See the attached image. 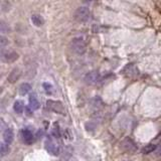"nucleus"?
Wrapping results in <instances>:
<instances>
[{"mask_svg":"<svg viewBox=\"0 0 161 161\" xmlns=\"http://www.w3.org/2000/svg\"><path fill=\"white\" fill-rule=\"evenodd\" d=\"M71 48L73 50V52L77 54H83L86 52V42L82 37H76L72 40L71 42Z\"/></svg>","mask_w":161,"mask_h":161,"instance_id":"nucleus-1","label":"nucleus"},{"mask_svg":"<svg viewBox=\"0 0 161 161\" xmlns=\"http://www.w3.org/2000/svg\"><path fill=\"white\" fill-rule=\"evenodd\" d=\"M90 18V9L87 6H80L75 12V19L78 22H87Z\"/></svg>","mask_w":161,"mask_h":161,"instance_id":"nucleus-2","label":"nucleus"},{"mask_svg":"<svg viewBox=\"0 0 161 161\" xmlns=\"http://www.w3.org/2000/svg\"><path fill=\"white\" fill-rule=\"evenodd\" d=\"M46 107L48 110L56 114H65V107L61 101H54V100H47L46 101Z\"/></svg>","mask_w":161,"mask_h":161,"instance_id":"nucleus-3","label":"nucleus"},{"mask_svg":"<svg viewBox=\"0 0 161 161\" xmlns=\"http://www.w3.org/2000/svg\"><path fill=\"white\" fill-rule=\"evenodd\" d=\"M44 148L50 154L54 156H58L60 154V149H58V146L56 144V142L52 140V137H47L44 143Z\"/></svg>","mask_w":161,"mask_h":161,"instance_id":"nucleus-4","label":"nucleus"},{"mask_svg":"<svg viewBox=\"0 0 161 161\" xmlns=\"http://www.w3.org/2000/svg\"><path fill=\"white\" fill-rule=\"evenodd\" d=\"M1 58L2 61H5V63H14L19 58V56L18 54L13 50H2L1 54Z\"/></svg>","mask_w":161,"mask_h":161,"instance_id":"nucleus-5","label":"nucleus"},{"mask_svg":"<svg viewBox=\"0 0 161 161\" xmlns=\"http://www.w3.org/2000/svg\"><path fill=\"white\" fill-rule=\"evenodd\" d=\"M100 74L97 71H92L85 76V82L88 85H95L100 80Z\"/></svg>","mask_w":161,"mask_h":161,"instance_id":"nucleus-6","label":"nucleus"},{"mask_svg":"<svg viewBox=\"0 0 161 161\" xmlns=\"http://www.w3.org/2000/svg\"><path fill=\"white\" fill-rule=\"evenodd\" d=\"M121 149L125 152H133L137 149V146L130 138H126L121 142Z\"/></svg>","mask_w":161,"mask_h":161,"instance_id":"nucleus-7","label":"nucleus"},{"mask_svg":"<svg viewBox=\"0 0 161 161\" xmlns=\"http://www.w3.org/2000/svg\"><path fill=\"white\" fill-rule=\"evenodd\" d=\"M20 136L22 141L24 142L26 145H31L34 141V136H33L32 132L28 129H23L20 132Z\"/></svg>","mask_w":161,"mask_h":161,"instance_id":"nucleus-8","label":"nucleus"},{"mask_svg":"<svg viewBox=\"0 0 161 161\" xmlns=\"http://www.w3.org/2000/svg\"><path fill=\"white\" fill-rule=\"evenodd\" d=\"M21 76V71L18 67H15V69H13L11 72H10V74L8 75V78H7V80L10 83V84H14V83H16L18 80H19Z\"/></svg>","mask_w":161,"mask_h":161,"instance_id":"nucleus-9","label":"nucleus"},{"mask_svg":"<svg viewBox=\"0 0 161 161\" xmlns=\"http://www.w3.org/2000/svg\"><path fill=\"white\" fill-rule=\"evenodd\" d=\"M3 139H4V142H5L6 144H11L12 142H13V139H14V133H13V130L10 128H6V130L3 132Z\"/></svg>","mask_w":161,"mask_h":161,"instance_id":"nucleus-10","label":"nucleus"},{"mask_svg":"<svg viewBox=\"0 0 161 161\" xmlns=\"http://www.w3.org/2000/svg\"><path fill=\"white\" fill-rule=\"evenodd\" d=\"M28 101H29V108H30L31 110H39V109L40 104H39V101L37 100L36 95L35 94L29 95Z\"/></svg>","mask_w":161,"mask_h":161,"instance_id":"nucleus-11","label":"nucleus"},{"mask_svg":"<svg viewBox=\"0 0 161 161\" xmlns=\"http://www.w3.org/2000/svg\"><path fill=\"white\" fill-rule=\"evenodd\" d=\"M31 21H32V23L35 26H42L44 23L43 17L41 15H39V14H33V15H31Z\"/></svg>","mask_w":161,"mask_h":161,"instance_id":"nucleus-12","label":"nucleus"},{"mask_svg":"<svg viewBox=\"0 0 161 161\" xmlns=\"http://www.w3.org/2000/svg\"><path fill=\"white\" fill-rule=\"evenodd\" d=\"M31 91V86L27 83H23L22 85L19 87V95L20 96H25L26 94H28L29 92Z\"/></svg>","mask_w":161,"mask_h":161,"instance_id":"nucleus-13","label":"nucleus"},{"mask_svg":"<svg viewBox=\"0 0 161 161\" xmlns=\"http://www.w3.org/2000/svg\"><path fill=\"white\" fill-rule=\"evenodd\" d=\"M156 148H157V146H156L155 144H147V145L144 146L143 149H142V153L149 154V153H151V152L155 151Z\"/></svg>","mask_w":161,"mask_h":161,"instance_id":"nucleus-14","label":"nucleus"},{"mask_svg":"<svg viewBox=\"0 0 161 161\" xmlns=\"http://www.w3.org/2000/svg\"><path fill=\"white\" fill-rule=\"evenodd\" d=\"M23 108H24V105H23V102L22 101H15L13 105V109L14 111L16 112L17 114H21L23 112Z\"/></svg>","mask_w":161,"mask_h":161,"instance_id":"nucleus-15","label":"nucleus"},{"mask_svg":"<svg viewBox=\"0 0 161 161\" xmlns=\"http://www.w3.org/2000/svg\"><path fill=\"white\" fill-rule=\"evenodd\" d=\"M0 152H1V157H3V156H5L6 154L9 153L10 149H9V146H8V144H6L5 142H2L1 145H0Z\"/></svg>","mask_w":161,"mask_h":161,"instance_id":"nucleus-16","label":"nucleus"},{"mask_svg":"<svg viewBox=\"0 0 161 161\" xmlns=\"http://www.w3.org/2000/svg\"><path fill=\"white\" fill-rule=\"evenodd\" d=\"M52 134L54 138H60L61 137V131H60V127H58V123H54V127L52 129Z\"/></svg>","mask_w":161,"mask_h":161,"instance_id":"nucleus-17","label":"nucleus"},{"mask_svg":"<svg viewBox=\"0 0 161 161\" xmlns=\"http://www.w3.org/2000/svg\"><path fill=\"white\" fill-rule=\"evenodd\" d=\"M132 67H133V65H127L126 67H125V69H127V76L128 77H135L136 75H138V69H137V67L135 69H132Z\"/></svg>","mask_w":161,"mask_h":161,"instance_id":"nucleus-18","label":"nucleus"},{"mask_svg":"<svg viewBox=\"0 0 161 161\" xmlns=\"http://www.w3.org/2000/svg\"><path fill=\"white\" fill-rule=\"evenodd\" d=\"M42 87H43V90L45 91V93H47L48 95H50L52 93V86L50 83H43L42 84Z\"/></svg>","mask_w":161,"mask_h":161,"instance_id":"nucleus-19","label":"nucleus"},{"mask_svg":"<svg viewBox=\"0 0 161 161\" xmlns=\"http://www.w3.org/2000/svg\"><path fill=\"white\" fill-rule=\"evenodd\" d=\"M1 32L2 33H4V32H10L9 25H8L7 23L3 22V21L1 22Z\"/></svg>","mask_w":161,"mask_h":161,"instance_id":"nucleus-20","label":"nucleus"},{"mask_svg":"<svg viewBox=\"0 0 161 161\" xmlns=\"http://www.w3.org/2000/svg\"><path fill=\"white\" fill-rule=\"evenodd\" d=\"M8 44V39L5 36H1V47L3 48L4 46H6Z\"/></svg>","mask_w":161,"mask_h":161,"instance_id":"nucleus-21","label":"nucleus"},{"mask_svg":"<svg viewBox=\"0 0 161 161\" xmlns=\"http://www.w3.org/2000/svg\"><path fill=\"white\" fill-rule=\"evenodd\" d=\"M27 115H28V116H30V115H32V112H30V108H27Z\"/></svg>","mask_w":161,"mask_h":161,"instance_id":"nucleus-22","label":"nucleus"},{"mask_svg":"<svg viewBox=\"0 0 161 161\" xmlns=\"http://www.w3.org/2000/svg\"><path fill=\"white\" fill-rule=\"evenodd\" d=\"M158 156H159V157L161 158V148H160V149H159V151H158Z\"/></svg>","mask_w":161,"mask_h":161,"instance_id":"nucleus-23","label":"nucleus"}]
</instances>
